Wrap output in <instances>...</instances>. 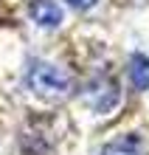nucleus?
<instances>
[{"instance_id":"obj_1","label":"nucleus","mask_w":149,"mask_h":155,"mask_svg":"<svg viewBox=\"0 0 149 155\" xmlns=\"http://www.w3.org/2000/svg\"><path fill=\"white\" fill-rule=\"evenodd\" d=\"M25 82L42 99H62L73 90L70 74L62 71L59 65H51V62H31L28 74H25Z\"/></svg>"},{"instance_id":"obj_2","label":"nucleus","mask_w":149,"mask_h":155,"mask_svg":"<svg viewBox=\"0 0 149 155\" xmlns=\"http://www.w3.org/2000/svg\"><path fill=\"white\" fill-rule=\"evenodd\" d=\"M85 102H87L96 113H110V110L118 104V85H115V79H96V82L87 87Z\"/></svg>"},{"instance_id":"obj_3","label":"nucleus","mask_w":149,"mask_h":155,"mask_svg":"<svg viewBox=\"0 0 149 155\" xmlns=\"http://www.w3.org/2000/svg\"><path fill=\"white\" fill-rule=\"evenodd\" d=\"M101 155H149L146 150V141L135 133H127V135H118V138L107 141L101 147Z\"/></svg>"},{"instance_id":"obj_4","label":"nucleus","mask_w":149,"mask_h":155,"mask_svg":"<svg viewBox=\"0 0 149 155\" xmlns=\"http://www.w3.org/2000/svg\"><path fill=\"white\" fill-rule=\"evenodd\" d=\"M31 20L40 25V28H57L62 23V8L53 3V0H34L28 6Z\"/></svg>"},{"instance_id":"obj_5","label":"nucleus","mask_w":149,"mask_h":155,"mask_svg":"<svg viewBox=\"0 0 149 155\" xmlns=\"http://www.w3.org/2000/svg\"><path fill=\"white\" fill-rule=\"evenodd\" d=\"M127 71H129V82H132L135 90H149V59L144 54H132Z\"/></svg>"},{"instance_id":"obj_6","label":"nucleus","mask_w":149,"mask_h":155,"mask_svg":"<svg viewBox=\"0 0 149 155\" xmlns=\"http://www.w3.org/2000/svg\"><path fill=\"white\" fill-rule=\"evenodd\" d=\"M99 0H68V6H73V8H79V12H85V8H93Z\"/></svg>"}]
</instances>
